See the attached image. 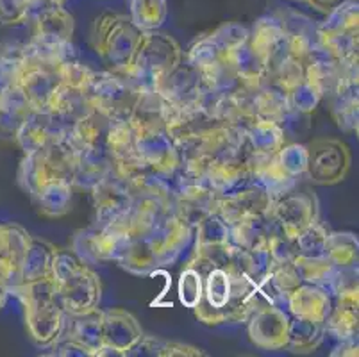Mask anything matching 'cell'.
Returning <instances> with one entry per match:
<instances>
[{
    "instance_id": "obj_1",
    "label": "cell",
    "mask_w": 359,
    "mask_h": 357,
    "mask_svg": "<svg viewBox=\"0 0 359 357\" xmlns=\"http://www.w3.org/2000/svg\"><path fill=\"white\" fill-rule=\"evenodd\" d=\"M9 295L24 306L25 325L32 342L40 349H50L60 339L67 318L57 300L54 277L18 283L9 290Z\"/></svg>"
},
{
    "instance_id": "obj_2",
    "label": "cell",
    "mask_w": 359,
    "mask_h": 357,
    "mask_svg": "<svg viewBox=\"0 0 359 357\" xmlns=\"http://www.w3.org/2000/svg\"><path fill=\"white\" fill-rule=\"evenodd\" d=\"M52 277L57 290V300L67 314H84L99 307L102 297L99 275L74 250H55Z\"/></svg>"
},
{
    "instance_id": "obj_3",
    "label": "cell",
    "mask_w": 359,
    "mask_h": 357,
    "mask_svg": "<svg viewBox=\"0 0 359 357\" xmlns=\"http://www.w3.org/2000/svg\"><path fill=\"white\" fill-rule=\"evenodd\" d=\"M182 61V50L166 32L143 31L129 65L120 74L140 88H156Z\"/></svg>"
},
{
    "instance_id": "obj_4",
    "label": "cell",
    "mask_w": 359,
    "mask_h": 357,
    "mask_svg": "<svg viewBox=\"0 0 359 357\" xmlns=\"http://www.w3.org/2000/svg\"><path fill=\"white\" fill-rule=\"evenodd\" d=\"M75 161L77 149L67 134L43 149L24 154L18 168V184L31 196L50 182L65 181L74 184Z\"/></svg>"
},
{
    "instance_id": "obj_5",
    "label": "cell",
    "mask_w": 359,
    "mask_h": 357,
    "mask_svg": "<svg viewBox=\"0 0 359 357\" xmlns=\"http://www.w3.org/2000/svg\"><path fill=\"white\" fill-rule=\"evenodd\" d=\"M142 32L130 16L118 13H102L91 27V45L111 70L120 72L129 65Z\"/></svg>"
},
{
    "instance_id": "obj_6",
    "label": "cell",
    "mask_w": 359,
    "mask_h": 357,
    "mask_svg": "<svg viewBox=\"0 0 359 357\" xmlns=\"http://www.w3.org/2000/svg\"><path fill=\"white\" fill-rule=\"evenodd\" d=\"M31 43L47 54L68 58L74 54L72 36L75 31V20L65 4L55 0H36L32 15Z\"/></svg>"
},
{
    "instance_id": "obj_7",
    "label": "cell",
    "mask_w": 359,
    "mask_h": 357,
    "mask_svg": "<svg viewBox=\"0 0 359 357\" xmlns=\"http://www.w3.org/2000/svg\"><path fill=\"white\" fill-rule=\"evenodd\" d=\"M318 41L339 61L359 59V4L347 0L318 24Z\"/></svg>"
},
{
    "instance_id": "obj_8",
    "label": "cell",
    "mask_w": 359,
    "mask_h": 357,
    "mask_svg": "<svg viewBox=\"0 0 359 357\" xmlns=\"http://www.w3.org/2000/svg\"><path fill=\"white\" fill-rule=\"evenodd\" d=\"M306 150H308L306 175L313 184L332 186L347 177L352 156L348 147L341 140L316 137L306 145Z\"/></svg>"
},
{
    "instance_id": "obj_9",
    "label": "cell",
    "mask_w": 359,
    "mask_h": 357,
    "mask_svg": "<svg viewBox=\"0 0 359 357\" xmlns=\"http://www.w3.org/2000/svg\"><path fill=\"white\" fill-rule=\"evenodd\" d=\"M142 88L120 72H95L91 84V106L113 120L129 118Z\"/></svg>"
},
{
    "instance_id": "obj_10",
    "label": "cell",
    "mask_w": 359,
    "mask_h": 357,
    "mask_svg": "<svg viewBox=\"0 0 359 357\" xmlns=\"http://www.w3.org/2000/svg\"><path fill=\"white\" fill-rule=\"evenodd\" d=\"M256 154L245 142L243 145L225 150L208 161L204 179L218 193H227L254 179Z\"/></svg>"
},
{
    "instance_id": "obj_11",
    "label": "cell",
    "mask_w": 359,
    "mask_h": 357,
    "mask_svg": "<svg viewBox=\"0 0 359 357\" xmlns=\"http://www.w3.org/2000/svg\"><path fill=\"white\" fill-rule=\"evenodd\" d=\"M273 198L259 182L249 181L247 184L233 189V191L222 193L220 202H218V215L225 220V224L233 225L241 222L257 220L264 218L272 211Z\"/></svg>"
},
{
    "instance_id": "obj_12",
    "label": "cell",
    "mask_w": 359,
    "mask_h": 357,
    "mask_svg": "<svg viewBox=\"0 0 359 357\" xmlns=\"http://www.w3.org/2000/svg\"><path fill=\"white\" fill-rule=\"evenodd\" d=\"M129 241L111 225L102 227L91 224L90 227L75 232L72 250L88 264L106 263V261H118Z\"/></svg>"
},
{
    "instance_id": "obj_13",
    "label": "cell",
    "mask_w": 359,
    "mask_h": 357,
    "mask_svg": "<svg viewBox=\"0 0 359 357\" xmlns=\"http://www.w3.org/2000/svg\"><path fill=\"white\" fill-rule=\"evenodd\" d=\"M142 338L143 329L135 314L122 307L102 311V349L97 357L130 356Z\"/></svg>"
},
{
    "instance_id": "obj_14",
    "label": "cell",
    "mask_w": 359,
    "mask_h": 357,
    "mask_svg": "<svg viewBox=\"0 0 359 357\" xmlns=\"http://www.w3.org/2000/svg\"><path fill=\"white\" fill-rule=\"evenodd\" d=\"M272 218L277 227L290 240H295L308 225L318 220V201L311 193H300L292 189L277 196L272 206Z\"/></svg>"
},
{
    "instance_id": "obj_15",
    "label": "cell",
    "mask_w": 359,
    "mask_h": 357,
    "mask_svg": "<svg viewBox=\"0 0 359 357\" xmlns=\"http://www.w3.org/2000/svg\"><path fill=\"white\" fill-rule=\"evenodd\" d=\"M290 313L277 304L257 307L247 320V332L257 349L283 350L288 345Z\"/></svg>"
},
{
    "instance_id": "obj_16",
    "label": "cell",
    "mask_w": 359,
    "mask_h": 357,
    "mask_svg": "<svg viewBox=\"0 0 359 357\" xmlns=\"http://www.w3.org/2000/svg\"><path fill=\"white\" fill-rule=\"evenodd\" d=\"M149 240L156 252L158 267L165 268L174 264L182 252L194 243V227L182 222L174 213H170L150 232Z\"/></svg>"
},
{
    "instance_id": "obj_17",
    "label": "cell",
    "mask_w": 359,
    "mask_h": 357,
    "mask_svg": "<svg viewBox=\"0 0 359 357\" xmlns=\"http://www.w3.org/2000/svg\"><path fill=\"white\" fill-rule=\"evenodd\" d=\"M90 191L93 196V206H95V222L93 224L102 225V227L123 218L135 201V196L129 191L126 182L118 179L115 173L102 179Z\"/></svg>"
},
{
    "instance_id": "obj_18",
    "label": "cell",
    "mask_w": 359,
    "mask_h": 357,
    "mask_svg": "<svg viewBox=\"0 0 359 357\" xmlns=\"http://www.w3.org/2000/svg\"><path fill=\"white\" fill-rule=\"evenodd\" d=\"M170 106L186 107L201 104V97L205 91L204 81L195 67H191L182 55V61L175 70L170 72L161 83L156 86Z\"/></svg>"
},
{
    "instance_id": "obj_19",
    "label": "cell",
    "mask_w": 359,
    "mask_h": 357,
    "mask_svg": "<svg viewBox=\"0 0 359 357\" xmlns=\"http://www.w3.org/2000/svg\"><path fill=\"white\" fill-rule=\"evenodd\" d=\"M70 126L61 122L55 114L48 111H29L27 118L22 123L20 130L16 133L15 142L20 145L24 154L36 152L48 143L67 136Z\"/></svg>"
},
{
    "instance_id": "obj_20",
    "label": "cell",
    "mask_w": 359,
    "mask_h": 357,
    "mask_svg": "<svg viewBox=\"0 0 359 357\" xmlns=\"http://www.w3.org/2000/svg\"><path fill=\"white\" fill-rule=\"evenodd\" d=\"M247 47L266 65V70L279 55L288 52L286 50L285 29L276 13L261 16L254 22L252 27L249 29Z\"/></svg>"
},
{
    "instance_id": "obj_21",
    "label": "cell",
    "mask_w": 359,
    "mask_h": 357,
    "mask_svg": "<svg viewBox=\"0 0 359 357\" xmlns=\"http://www.w3.org/2000/svg\"><path fill=\"white\" fill-rule=\"evenodd\" d=\"M136 154L150 170L166 177H174L181 166V157L174 142L166 133L138 134Z\"/></svg>"
},
{
    "instance_id": "obj_22",
    "label": "cell",
    "mask_w": 359,
    "mask_h": 357,
    "mask_svg": "<svg viewBox=\"0 0 359 357\" xmlns=\"http://www.w3.org/2000/svg\"><path fill=\"white\" fill-rule=\"evenodd\" d=\"M332 300L334 297L327 288L302 283L288 295L285 306L290 316L325 323L332 309Z\"/></svg>"
},
{
    "instance_id": "obj_23",
    "label": "cell",
    "mask_w": 359,
    "mask_h": 357,
    "mask_svg": "<svg viewBox=\"0 0 359 357\" xmlns=\"http://www.w3.org/2000/svg\"><path fill=\"white\" fill-rule=\"evenodd\" d=\"M325 334L338 342L358 339L359 332V288L334 295L332 309L325 320Z\"/></svg>"
},
{
    "instance_id": "obj_24",
    "label": "cell",
    "mask_w": 359,
    "mask_h": 357,
    "mask_svg": "<svg viewBox=\"0 0 359 357\" xmlns=\"http://www.w3.org/2000/svg\"><path fill=\"white\" fill-rule=\"evenodd\" d=\"M127 120L138 134L166 133L168 102L156 88H142Z\"/></svg>"
},
{
    "instance_id": "obj_25",
    "label": "cell",
    "mask_w": 359,
    "mask_h": 357,
    "mask_svg": "<svg viewBox=\"0 0 359 357\" xmlns=\"http://www.w3.org/2000/svg\"><path fill=\"white\" fill-rule=\"evenodd\" d=\"M276 15L279 16L285 29L288 54L306 61V58L320 45L318 24L309 16L297 11H277Z\"/></svg>"
},
{
    "instance_id": "obj_26",
    "label": "cell",
    "mask_w": 359,
    "mask_h": 357,
    "mask_svg": "<svg viewBox=\"0 0 359 357\" xmlns=\"http://www.w3.org/2000/svg\"><path fill=\"white\" fill-rule=\"evenodd\" d=\"M113 173V157L104 145L77 150L74 188L91 189Z\"/></svg>"
},
{
    "instance_id": "obj_27",
    "label": "cell",
    "mask_w": 359,
    "mask_h": 357,
    "mask_svg": "<svg viewBox=\"0 0 359 357\" xmlns=\"http://www.w3.org/2000/svg\"><path fill=\"white\" fill-rule=\"evenodd\" d=\"M31 238L32 236L22 225L0 224V264L11 271L13 286L20 283V268Z\"/></svg>"
},
{
    "instance_id": "obj_28",
    "label": "cell",
    "mask_w": 359,
    "mask_h": 357,
    "mask_svg": "<svg viewBox=\"0 0 359 357\" xmlns=\"http://www.w3.org/2000/svg\"><path fill=\"white\" fill-rule=\"evenodd\" d=\"M63 336L75 339L90 352L91 357L99 356L102 349V309H93L84 314H67Z\"/></svg>"
},
{
    "instance_id": "obj_29",
    "label": "cell",
    "mask_w": 359,
    "mask_h": 357,
    "mask_svg": "<svg viewBox=\"0 0 359 357\" xmlns=\"http://www.w3.org/2000/svg\"><path fill=\"white\" fill-rule=\"evenodd\" d=\"M359 79H345L336 93L329 98L331 114L344 133L359 130Z\"/></svg>"
},
{
    "instance_id": "obj_30",
    "label": "cell",
    "mask_w": 359,
    "mask_h": 357,
    "mask_svg": "<svg viewBox=\"0 0 359 357\" xmlns=\"http://www.w3.org/2000/svg\"><path fill=\"white\" fill-rule=\"evenodd\" d=\"M254 181L259 182L273 198L295 189L299 179L290 175L280 165L277 154L272 156H257L254 161Z\"/></svg>"
},
{
    "instance_id": "obj_31",
    "label": "cell",
    "mask_w": 359,
    "mask_h": 357,
    "mask_svg": "<svg viewBox=\"0 0 359 357\" xmlns=\"http://www.w3.org/2000/svg\"><path fill=\"white\" fill-rule=\"evenodd\" d=\"M111 122H113V118L93 107L72 123L68 129V137L77 150L88 149V147H100L104 145Z\"/></svg>"
},
{
    "instance_id": "obj_32",
    "label": "cell",
    "mask_w": 359,
    "mask_h": 357,
    "mask_svg": "<svg viewBox=\"0 0 359 357\" xmlns=\"http://www.w3.org/2000/svg\"><path fill=\"white\" fill-rule=\"evenodd\" d=\"M252 104L257 120H270V122L280 123L286 114L292 111L288 93L276 86L272 81H266L252 95Z\"/></svg>"
},
{
    "instance_id": "obj_33",
    "label": "cell",
    "mask_w": 359,
    "mask_h": 357,
    "mask_svg": "<svg viewBox=\"0 0 359 357\" xmlns=\"http://www.w3.org/2000/svg\"><path fill=\"white\" fill-rule=\"evenodd\" d=\"M29 111L31 107H29L20 86L2 95L0 97V140L15 142L16 133L20 130Z\"/></svg>"
},
{
    "instance_id": "obj_34",
    "label": "cell",
    "mask_w": 359,
    "mask_h": 357,
    "mask_svg": "<svg viewBox=\"0 0 359 357\" xmlns=\"http://www.w3.org/2000/svg\"><path fill=\"white\" fill-rule=\"evenodd\" d=\"M57 248L40 238H31V245L20 268V283L43 279L52 275V261Z\"/></svg>"
},
{
    "instance_id": "obj_35",
    "label": "cell",
    "mask_w": 359,
    "mask_h": 357,
    "mask_svg": "<svg viewBox=\"0 0 359 357\" xmlns=\"http://www.w3.org/2000/svg\"><path fill=\"white\" fill-rule=\"evenodd\" d=\"M324 338H325L324 323L290 316L288 345H286V349L288 350H292V352L295 353H311L322 345Z\"/></svg>"
},
{
    "instance_id": "obj_36",
    "label": "cell",
    "mask_w": 359,
    "mask_h": 357,
    "mask_svg": "<svg viewBox=\"0 0 359 357\" xmlns=\"http://www.w3.org/2000/svg\"><path fill=\"white\" fill-rule=\"evenodd\" d=\"M74 184L72 182H50L32 196L38 211L47 218H60L70 211Z\"/></svg>"
},
{
    "instance_id": "obj_37",
    "label": "cell",
    "mask_w": 359,
    "mask_h": 357,
    "mask_svg": "<svg viewBox=\"0 0 359 357\" xmlns=\"http://www.w3.org/2000/svg\"><path fill=\"white\" fill-rule=\"evenodd\" d=\"M116 263L127 270L129 274L135 275H147L158 270V260H156V252L150 245L149 236L147 238H136L127 243L126 250L118 257Z\"/></svg>"
},
{
    "instance_id": "obj_38",
    "label": "cell",
    "mask_w": 359,
    "mask_h": 357,
    "mask_svg": "<svg viewBox=\"0 0 359 357\" xmlns=\"http://www.w3.org/2000/svg\"><path fill=\"white\" fill-rule=\"evenodd\" d=\"M247 143L257 156H272L286 143L283 126L270 120H257L247 130Z\"/></svg>"
},
{
    "instance_id": "obj_39",
    "label": "cell",
    "mask_w": 359,
    "mask_h": 357,
    "mask_svg": "<svg viewBox=\"0 0 359 357\" xmlns=\"http://www.w3.org/2000/svg\"><path fill=\"white\" fill-rule=\"evenodd\" d=\"M136 140H138V133L130 126L129 120L118 118V120L111 122L106 133V140H104V147L111 154L113 161H116V159H123V157L136 154Z\"/></svg>"
},
{
    "instance_id": "obj_40",
    "label": "cell",
    "mask_w": 359,
    "mask_h": 357,
    "mask_svg": "<svg viewBox=\"0 0 359 357\" xmlns=\"http://www.w3.org/2000/svg\"><path fill=\"white\" fill-rule=\"evenodd\" d=\"M325 255L338 268H355L359 261V241L352 232H329Z\"/></svg>"
},
{
    "instance_id": "obj_41",
    "label": "cell",
    "mask_w": 359,
    "mask_h": 357,
    "mask_svg": "<svg viewBox=\"0 0 359 357\" xmlns=\"http://www.w3.org/2000/svg\"><path fill=\"white\" fill-rule=\"evenodd\" d=\"M293 263H295L302 283L315 284V286L327 288V290L334 279L336 271H338V267L331 263L327 255H316V257L297 255Z\"/></svg>"
},
{
    "instance_id": "obj_42",
    "label": "cell",
    "mask_w": 359,
    "mask_h": 357,
    "mask_svg": "<svg viewBox=\"0 0 359 357\" xmlns=\"http://www.w3.org/2000/svg\"><path fill=\"white\" fill-rule=\"evenodd\" d=\"M129 8L130 20L140 31H156L168 15L166 0H129Z\"/></svg>"
},
{
    "instance_id": "obj_43",
    "label": "cell",
    "mask_w": 359,
    "mask_h": 357,
    "mask_svg": "<svg viewBox=\"0 0 359 357\" xmlns=\"http://www.w3.org/2000/svg\"><path fill=\"white\" fill-rule=\"evenodd\" d=\"M231 241V227L218 213L205 216L194 229V248L215 247Z\"/></svg>"
},
{
    "instance_id": "obj_44",
    "label": "cell",
    "mask_w": 359,
    "mask_h": 357,
    "mask_svg": "<svg viewBox=\"0 0 359 357\" xmlns=\"http://www.w3.org/2000/svg\"><path fill=\"white\" fill-rule=\"evenodd\" d=\"M329 231L324 224L318 220L313 222L311 225L304 229L297 236L295 248L297 255H308V257H316V255H325V245H327Z\"/></svg>"
},
{
    "instance_id": "obj_45",
    "label": "cell",
    "mask_w": 359,
    "mask_h": 357,
    "mask_svg": "<svg viewBox=\"0 0 359 357\" xmlns=\"http://www.w3.org/2000/svg\"><path fill=\"white\" fill-rule=\"evenodd\" d=\"M179 300L184 307L194 309L204 295V274L198 268L186 264L179 277Z\"/></svg>"
},
{
    "instance_id": "obj_46",
    "label": "cell",
    "mask_w": 359,
    "mask_h": 357,
    "mask_svg": "<svg viewBox=\"0 0 359 357\" xmlns=\"http://www.w3.org/2000/svg\"><path fill=\"white\" fill-rule=\"evenodd\" d=\"M22 72V47L0 50V97L18 88Z\"/></svg>"
},
{
    "instance_id": "obj_47",
    "label": "cell",
    "mask_w": 359,
    "mask_h": 357,
    "mask_svg": "<svg viewBox=\"0 0 359 357\" xmlns=\"http://www.w3.org/2000/svg\"><path fill=\"white\" fill-rule=\"evenodd\" d=\"M208 36L213 39L215 43H217L222 50L231 54V52H234L236 48L243 47V45L247 43V39H249V29L241 24H236V22H229V24H224L218 29H215V31L210 32Z\"/></svg>"
},
{
    "instance_id": "obj_48",
    "label": "cell",
    "mask_w": 359,
    "mask_h": 357,
    "mask_svg": "<svg viewBox=\"0 0 359 357\" xmlns=\"http://www.w3.org/2000/svg\"><path fill=\"white\" fill-rule=\"evenodd\" d=\"M277 157H279L280 165L292 177L299 179V177L306 175V166H308V150L302 143H285L277 150Z\"/></svg>"
},
{
    "instance_id": "obj_49",
    "label": "cell",
    "mask_w": 359,
    "mask_h": 357,
    "mask_svg": "<svg viewBox=\"0 0 359 357\" xmlns=\"http://www.w3.org/2000/svg\"><path fill=\"white\" fill-rule=\"evenodd\" d=\"M288 97H290V106H292L293 111L308 113V114H311L313 111L318 107L320 100H322V95L318 93V90H316L309 81H306V79L290 91Z\"/></svg>"
},
{
    "instance_id": "obj_50",
    "label": "cell",
    "mask_w": 359,
    "mask_h": 357,
    "mask_svg": "<svg viewBox=\"0 0 359 357\" xmlns=\"http://www.w3.org/2000/svg\"><path fill=\"white\" fill-rule=\"evenodd\" d=\"M36 0H0V24L22 25L29 22Z\"/></svg>"
},
{
    "instance_id": "obj_51",
    "label": "cell",
    "mask_w": 359,
    "mask_h": 357,
    "mask_svg": "<svg viewBox=\"0 0 359 357\" xmlns=\"http://www.w3.org/2000/svg\"><path fill=\"white\" fill-rule=\"evenodd\" d=\"M269 252L273 263H288L297 257L295 241L290 240L288 236H285L277 229L269 240Z\"/></svg>"
},
{
    "instance_id": "obj_52",
    "label": "cell",
    "mask_w": 359,
    "mask_h": 357,
    "mask_svg": "<svg viewBox=\"0 0 359 357\" xmlns=\"http://www.w3.org/2000/svg\"><path fill=\"white\" fill-rule=\"evenodd\" d=\"M309 116H311V114L308 113H299V111H293V109L290 111V113L285 116V120L280 122L286 137H297L308 133L309 127H311Z\"/></svg>"
},
{
    "instance_id": "obj_53",
    "label": "cell",
    "mask_w": 359,
    "mask_h": 357,
    "mask_svg": "<svg viewBox=\"0 0 359 357\" xmlns=\"http://www.w3.org/2000/svg\"><path fill=\"white\" fill-rule=\"evenodd\" d=\"M13 286V275L6 267L0 264V309L6 306L9 299V290Z\"/></svg>"
},
{
    "instance_id": "obj_54",
    "label": "cell",
    "mask_w": 359,
    "mask_h": 357,
    "mask_svg": "<svg viewBox=\"0 0 359 357\" xmlns=\"http://www.w3.org/2000/svg\"><path fill=\"white\" fill-rule=\"evenodd\" d=\"M311 8H315L316 11L324 13V15H329L331 11H334L338 6H341L347 0H306Z\"/></svg>"
},
{
    "instance_id": "obj_55",
    "label": "cell",
    "mask_w": 359,
    "mask_h": 357,
    "mask_svg": "<svg viewBox=\"0 0 359 357\" xmlns=\"http://www.w3.org/2000/svg\"><path fill=\"white\" fill-rule=\"evenodd\" d=\"M358 339H351V342H339L338 349L331 353V356H358Z\"/></svg>"
},
{
    "instance_id": "obj_56",
    "label": "cell",
    "mask_w": 359,
    "mask_h": 357,
    "mask_svg": "<svg viewBox=\"0 0 359 357\" xmlns=\"http://www.w3.org/2000/svg\"><path fill=\"white\" fill-rule=\"evenodd\" d=\"M55 2H60V4H65V2H67V0H55Z\"/></svg>"
},
{
    "instance_id": "obj_57",
    "label": "cell",
    "mask_w": 359,
    "mask_h": 357,
    "mask_svg": "<svg viewBox=\"0 0 359 357\" xmlns=\"http://www.w3.org/2000/svg\"><path fill=\"white\" fill-rule=\"evenodd\" d=\"M295 2H306V0H295Z\"/></svg>"
}]
</instances>
